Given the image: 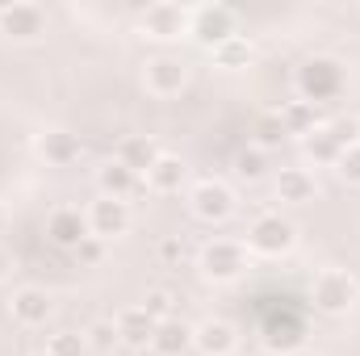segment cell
Here are the masks:
<instances>
[{
    "instance_id": "1",
    "label": "cell",
    "mask_w": 360,
    "mask_h": 356,
    "mask_svg": "<svg viewBox=\"0 0 360 356\" xmlns=\"http://www.w3.org/2000/svg\"><path fill=\"white\" fill-rule=\"evenodd\" d=\"M344 89H348V72H344V63H335L327 55H314L297 68V101H310L314 109L327 101H340Z\"/></svg>"
},
{
    "instance_id": "2",
    "label": "cell",
    "mask_w": 360,
    "mask_h": 356,
    "mask_svg": "<svg viewBox=\"0 0 360 356\" xmlns=\"http://www.w3.org/2000/svg\"><path fill=\"white\" fill-rule=\"evenodd\" d=\"M248 268H252V252H248V243H239V239H210V243L201 248V256H197V272H201L210 285H231V281H239Z\"/></svg>"
},
{
    "instance_id": "3",
    "label": "cell",
    "mask_w": 360,
    "mask_h": 356,
    "mask_svg": "<svg viewBox=\"0 0 360 356\" xmlns=\"http://www.w3.org/2000/svg\"><path fill=\"white\" fill-rule=\"evenodd\" d=\"M188 38L214 55L222 42L239 38V13L231 4H197L188 8Z\"/></svg>"
},
{
    "instance_id": "4",
    "label": "cell",
    "mask_w": 360,
    "mask_h": 356,
    "mask_svg": "<svg viewBox=\"0 0 360 356\" xmlns=\"http://www.w3.org/2000/svg\"><path fill=\"white\" fill-rule=\"evenodd\" d=\"M314 310L319 314H331V319H340V314H348L352 306L360 302V281L352 272H344V268H323L319 276H314Z\"/></svg>"
},
{
    "instance_id": "5",
    "label": "cell",
    "mask_w": 360,
    "mask_h": 356,
    "mask_svg": "<svg viewBox=\"0 0 360 356\" xmlns=\"http://www.w3.org/2000/svg\"><path fill=\"white\" fill-rule=\"evenodd\" d=\"M293 243H297V227H293L285 214H260V218L248 227V252H252V256L276 260V256H289Z\"/></svg>"
},
{
    "instance_id": "6",
    "label": "cell",
    "mask_w": 360,
    "mask_h": 356,
    "mask_svg": "<svg viewBox=\"0 0 360 356\" xmlns=\"http://www.w3.org/2000/svg\"><path fill=\"white\" fill-rule=\"evenodd\" d=\"M188 210L201 222H226L235 214V193L222 180H197L188 189Z\"/></svg>"
},
{
    "instance_id": "7",
    "label": "cell",
    "mask_w": 360,
    "mask_h": 356,
    "mask_svg": "<svg viewBox=\"0 0 360 356\" xmlns=\"http://www.w3.org/2000/svg\"><path fill=\"white\" fill-rule=\"evenodd\" d=\"M143 84H147L151 96H180L184 84H188V68H184V59H176V55H155L143 68Z\"/></svg>"
},
{
    "instance_id": "8",
    "label": "cell",
    "mask_w": 360,
    "mask_h": 356,
    "mask_svg": "<svg viewBox=\"0 0 360 356\" xmlns=\"http://www.w3.org/2000/svg\"><path fill=\"white\" fill-rule=\"evenodd\" d=\"M0 34L13 38V42H34L46 34V13L38 4H4L0 8Z\"/></svg>"
},
{
    "instance_id": "9",
    "label": "cell",
    "mask_w": 360,
    "mask_h": 356,
    "mask_svg": "<svg viewBox=\"0 0 360 356\" xmlns=\"http://www.w3.org/2000/svg\"><path fill=\"white\" fill-rule=\"evenodd\" d=\"M89 231L96 239H117L130 231V201L117 197H96L89 205Z\"/></svg>"
},
{
    "instance_id": "10",
    "label": "cell",
    "mask_w": 360,
    "mask_h": 356,
    "mask_svg": "<svg viewBox=\"0 0 360 356\" xmlns=\"http://www.w3.org/2000/svg\"><path fill=\"white\" fill-rule=\"evenodd\" d=\"M143 34L155 38V42H172L180 34H188V8L168 4V0L147 4V13H143Z\"/></svg>"
},
{
    "instance_id": "11",
    "label": "cell",
    "mask_w": 360,
    "mask_h": 356,
    "mask_svg": "<svg viewBox=\"0 0 360 356\" xmlns=\"http://www.w3.org/2000/svg\"><path fill=\"white\" fill-rule=\"evenodd\" d=\"M51 310H55L51 293L38 289V285H21V289H13V298H8V314H13V323H21V327H42V323L51 319Z\"/></svg>"
},
{
    "instance_id": "12",
    "label": "cell",
    "mask_w": 360,
    "mask_h": 356,
    "mask_svg": "<svg viewBox=\"0 0 360 356\" xmlns=\"http://www.w3.org/2000/svg\"><path fill=\"white\" fill-rule=\"evenodd\" d=\"M89 235H92L89 214H80V210H72V205H63V210H55V214L46 218V239H51L55 248H63V252H76Z\"/></svg>"
},
{
    "instance_id": "13",
    "label": "cell",
    "mask_w": 360,
    "mask_h": 356,
    "mask_svg": "<svg viewBox=\"0 0 360 356\" xmlns=\"http://www.w3.org/2000/svg\"><path fill=\"white\" fill-rule=\"evenodd\" d=\"M96 189H101V197H117V201H130V197H139V193L147 189V180L134 177L126 164L109 160V164H101V168H96Z\"/></svg>"
},
{
    "instance_id": "14",
    "label": "cell",
    "mask_w": 360,
    "mask_h": 356,
    "mask_svg": "<svg viewBox=\"0 0 360 356\" xmlns=\"http://www.w3.org/2000/svg\"><path fill=\"white\" fill-rule=\"evenodd\" d=\"M160 155H164L160 143L147 139V134H130V139H122V147H117V164H126L134 177H147V172L155 168Z\"/></svg>"
},
{
    "instance_id": "15",
    "label": "cell",
    "mask_w": 360,
    "mask_h": 356,
    "mask_svg": "<svg viewBox=\"0 0 360 356\" xmlns=\"http://www.w3.org/2000/svg\"><path fill=\"white\" fill-rule=\"evenodd\" d=\"M117 340L126 348H151V336H155V319L143 310V306H126L117 319Z\"/></svg>"
},
{
    "instance_id": "16",
    "label": "cell",
    "mask_w": 360,
    "mask_h": 356,
    "mask_svg": "<svg viewBox=\"0 0 360 356\" xmlns=\"http://www.w3.org/2000/svg\"><path fill=\"white\" fill-rule=\"evenodd\" d=\"M193 348H197V356H231L235 327L222 319H205L201 327H193Z\"/></svg>"
},
{
    "instance_id": "17",
    "label": "cell",
    "mask_w": 360,
    "mask_h": 356,
    "mask_svg": "<svg viewBox=\"0 0 360 356\" xmlns=\"http://www.w3.org/2000/svg\"><path fill=\"white\" fill-rule=\"evenodd\" d=\"M193 348V327L184 323V319H164V323H155V336H151V352L155 356H184Z\"/></svg>"
},
{
    "instance_id": "18",
    "label": "cell",
    "mask_w": 360,
    "mask_h": 356,
    "mask_svg": "<svg viewBox=\"0 0 360 356\" xmlns=\"http://www.w3.org/2000/svg\"><path fill=\"white\" fill-rule=\"evenodd\" d=\"M38 151H42V160H46V164L68 168V164H76V160H80V139H76V134H68V130H46V134L38 139Z\"/></svg>"
},
{
    "instance_id": "19",
    "label": "cell",
    "mask_w": 360,
    "mask_h": 356,
    "mask_svg": "<svg viewBox=\"0 0 360 356\" xmlns=\"http://www.w3.org/2000/svg\"><path fill=\"white\" fill-rule=\"evenodd\" d=\"M314 193H319V184L306 168H281V177H276V197L281 201L306 205V201H314Z\"/></svg>"
},
{
    "instance_id": "20",
    "label": "cell",
    "mask_w": 360,
    "mask_h": 356,
    "mask_svg": "<svg viewBox=\"0 0 360 356\" xmlns=\"http://www.w3.org/2000/svg\"><path fill=\"white\" fill-rule=\"evenodd\" d=\"M184 177H188L184 160L164 151V155L155 160V168H151V172H147L143 180H147V189H155V193H176L180 184H184Z\"/></svg>"
},
{
    "instance_id": "21",
    "label": "cell",
    "mask_w": 360,
    "mask_h": 356,
    "mask_svg": "<svg viewBox=\"0 0 360 356\" xmlns=\"http://www.w3.org/2000/svg\"><path fill=\"white\" fill-rule=\"evenodd\" d=\"M276 113H281V126H285V134H297V139H306L310 130H319V109H314L310 101H289V105H281Z\"/></svg>"
},
{
    "instance_id": "22",
    "label": "cell",
    "mask_w": 360,
    "mask_h": 356,
    "mask_svg": "<svg viewBox=\"0 0 360 356\" xmlns=\"http://www.w3.org/2000/svg\"><path fill=\"white\" fill-rule=\"evenodd\" d=\"M302 151H306L314 164H327V168H335V164H340V155H344V147L331 139V130H327L323 122H319V130H310V134L302 139Z\"/></svg>"
},
{
    "instance_id": "23",
    "label": "cell",
    "mask_w": 360,
    "mask_h": 356,
    "mask_svg": "<svg viewBox=\"0 0 360 356\" xmlns=\"http://www.w3.org/2000/svg\"><path fill=\"white\" fill-rule=\"evenodd\" d=\"M256 59V51H252V42L239 34V38H231V42H222L218 51H214V63L218 68H226V72H239V68H248Z\"/></svg>"
},
{
    "instance_id": "24",
    "label": "cell",
    "mask_w": 360,
    "mask_h": 356,
    "mask_svg": "<svg viewBox=\"0 0 360 356\" xmlns=\"http://www.w3.org/2000/svg\"><path fill=\"white\" fill-rule=\"evenodd\" d=\"M289 134H285V126H281V113H260L256 117V147L260 151H269V147H281Z\"/></svg>"
},
{
    "instance_id": "25",
    "label": "cell",
    "mask_w": 360,
    "mask_h": 356,
    "mask_svg": "<svg viewBox=\"0 0 360 356\" xmlns=\"http://www.w3.org/2000/svg\"><path fill=\"white\" fill-rule=\"evenodd\" d=\"M46 352L51 356H84L89 352V340H84L80 331H59V336H51Z\"/></svg>"
},
{
    "instance_id": "26",
    "label": "cell",
    "mask_w": 360,
    "mask_h": 356,
    "mask_svg": "<svg viewBox=\"0 0 360 356\" xmlns=\"http://www.w3.org/2000/svg\"><path fill=\"white\" fill-rule=\"evenodd\" d=\"M235 172L243 180H264V172H269V164H264V151L260 147H252V151H239L235 155Z\"/></svg>"
},
{
    "instance_id": "27",
    "label": "cell",
    "mask_w": 360,
    "mask_h": 356,
    "mask_svg": "<svg viewBox=\"0 0 360 356\" xmlns=\"http://www.w3.org/2000/svg\"><path fill=\"white\" fill-rule=\"evenodd\" d=\"M84 340H89V348H101V352H109L113 344H122V340H117V323H113V319H96L89 331H84Z\"/></svg>"
},
{
    "instance_id": "28",
    "label": "cell",
    "mask_w": 360,
    "mask_h": 356,
    "mask_svg": "<svg viewBox=\"0 0 360 356\" xmlns=\"http://www.w3.org/2000/svg\"><path fill=\"white\" fill-rule=\"evenodd\" d=\"M323 126L331 130V139H335L344 151L360 143V122H356V117H331V122H323Z\"/></svg>"
},
{
    "instance_id": "29",
    "label": "cell",
    "mask_w": 360,
    "mask_h": 356,
    "mask_svg": "<svg viewBox=\"0 0 360 356\" xmlns=\"http://www.w3.org/2000/svg\"><path fill=\"white\" fill-rule=\"evenodd\" d=\"M172 302H176V298H172L168 289H151V293H147L139 306H143V310H147L155 323H164V319H172Z\"/></svg>"
},
{
    "instance_id": "30",
    "label": "cell",
    "mask_w": 360,
    "mask_h": 356,
    "mask_svg": "<svg viewBox=\"0 0 360 356\" xmlns=\"http://www.w3.org/2000/svg\"><path fill=\"white\" fill-rule=\"evenodd\" d=\"M335 172H340V177L348 180V184H360V143H356V147H348V151L340 155Z\"/></svg>"
},
{
    "instance_id": "31",
    "label": "cell",
    "mask_w": 360,
    "mask_h": 356,
    "mask_svg": "<svg viewBox=\"0 0 360 356\" xmlns=\"http://www.w3.org/2000/svg\"><path fill=\"white\" fill-rule=\"evenodd\" d=\"M76 256H80L84 265H96V260L105 256V239H96V235H89V239H84V243L76 248Z\"/></svg>"
},
{
    "instance_id": "32",
    "label": "cell",
    "mask_w": 360,
    "mask_h": 356,
    "mask_svg": "<svg viewBox=\"0 0 360 356\" xmlns=\"http://www.w3.org/2000/svg\"><path fill=\"white\" fill-rule=\"evenodd\" d=\"M160 252H164V260H176V256H180V243H176V239H168Z\"/></svg>"
},
{
    "instance_id": "33",
    "label": "cell",
    "mask_w": 360,
    "mask_h": 356,
    "mask_svg": "<svg viewBox=\"0 0 360 356\" xmlns=\"http://www.w3.org/2000/svg\"><path fill=\"white\" fill-rule=\"evenodd\" d=\"M8 268H13V260H8V252H4V248H0V281H4V276H8Z\"/></svg>"
},
{
    "instance_id": "34",
    "label": "cell",
    "mask_w": 360,
    "mask_h": 356,
    "mask_svg": "<svg viewBox=\"0 0 360 356\" xmlns=\"http://www.w3.org/2000/svg\"><path fill=\"white\" fill-rule=\"evenodd\" d=\"M4 222H8V210H4V205H0V231H4Z\"/></svg>"
},
{
    "instance_id": "35",
    "label": "cell",
    "mask_w": 360,
    "mask_h": 356,
    "mask_svg": "<svg viewBox=\"0 0 360 356\" xmlns=\"http://www.w3.org/2000/svg\"><path fill=\"white\" fill-rule=\"evenodd\" d=\"M38 356H51V352H38Z\"/></svg>"
}]
</instances>
